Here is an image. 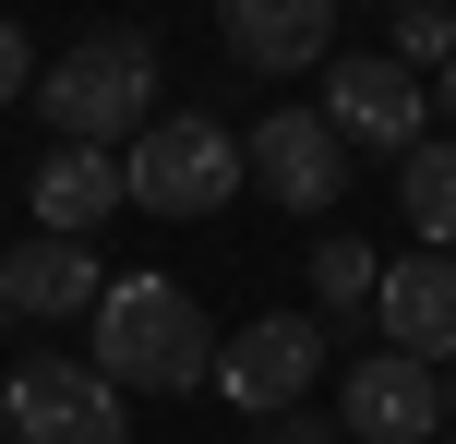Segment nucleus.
Here are the masks:
<instances>
[{
  "label": "nucleus",
  "mask_w": 456,
  "mask_h": 444,
  "mask_svg": "<svg viewBox=\"0 0 456 444\" xmlns=\"http://www.w3.org/2000/svg\"><path fill=\"white\" fill-rule=\"evenodd\" d=\"M85 360L120 397H192V384H216V325L181 277H109L85 312Z\"/></svg>",
  "instance_id": "f257e3e1"
},
{
  "label": "nucleus",
  "mask_w": 456,
  "mask_h": 444,
  "mask_svg": "<svg viewBox=\"0 0 456 444\" xmlns=\"http://www.w3.org/2000/svg\"><path fill=\"white\" fill-rule=\"evenodd\" d=\"M157 96H168L157 48H144L133 24H109V36H72L61 61L37 72L24 109H48V133H61V144H133L144 120H157Z\"/></svg>",
  "instance_id": "f03ea898"
},
{
  "label": "nucleus",
  "mask_w": 456,
  "mask_h": 444,
  "mask_svg": "<svg viewBox=\"0 0 456 444\" xmlns=\"http://www.w3.org/2000/svg\"><path fill=\"white\" fill-rule=\"evenodd\" d=\"M120 181H133V205L144 216H216L228 192L252 181V157H240V133L205 109H157L133 144H120Z\"/></svg>",
  "instance_id": "7ed1b4c3"
},
{
  "label": "nucleus",
  "mask_w": 456,
  "mask_h": 444,
  "mask_svg": "<svg viewBox=\"0 0 456 444\" xmlns=\"http://www.w3.org/2000/svg\"><path fill=\"white\" fill-rule=\"evenodd\" d=\"M0 421H12V444H133V397L96 360H24L0 384Z\"/></svg>",
  "instance_id": "20e7f679"
},
{
  "label": "nucleus",
  "mask_w": 456,
  "mask_h": 444,
  "mask_svg": "<svg viewBox=\"0 0 456 444\" xmlns=\"http://www.w3.org/2000/svg\"><path fill=\"white\" fill-rule=\"evenodd\" d=\"M313 384H324V312H252L240 336H216V397L252 421L300 408Z\"/></svg>",
  "instance_id": "39448f33"
},
{
  "label": "nucleus",
  "mask_w": 456,
  "mask_h": 444,
  "mask_svg": "<svg viewBox=\"0 0 456 444\" xmlns=\"http://www.w3.org/2000/svg\"><path fill=\"white\" fill-rule=\"evenodd\" d=\"M324 120H337V144H361V157H409V144L433 133V85H420L396 48H361V61H324Z\"/></svg>",
  "instance_id": "423d86ee"
},
{
  "label": "nucleus",
  "mask_w": 456,
  "mask_h": 444,
  "mask_svg": "<svg viewBox=\"0 0 456 444\" xmlns=\"http://www.w3.org/2000/svg\"><path fill=\"white\" fill-rule=\"evenodd\" d=\"M337 421H348V444H433L444 432V360H420V349L348 360L337 373Z\"/></svg>",
  "instance_id": "0eeeda50"
},
{
  "label": "nucleus",
  "mask_w": 456,
  "mask_h": 444,
  "mask_svg": "<svg viewBox=\"0 0 456 444\" xmlns=\"http://www.w3.org/2000/svg\"><path fill=\"white\" fill-rule=\"evenodd\" d=\"M240 157H252V192L289 205V216H324V205L348 192V144H337L324 109H265V120L240 133Z\"/></svg>",
  "instance_id": "6e6552de"
},
{
  "label": "nucleus",
  "mask_w": 456,
  "mask_h": 444,
  "mask_svg": "<svg viewBox=\"0 0 456 444\" xmlns=\"http://www.w3.org/2000/svg\"><path fill=\"white\" fill-rule=\"evenodd\" d=\"M216 36H228L240 72H324L337 0H216Z\"/></svg>",
  "instance_id": "1a4fd4ad"
},
{
  "label": "nucleus",
  "mask_w": 456,
  "mask_h": 444,
  "mask_svg": "<svg viewBox=\"0 0 456 444\" xmlns=\"http://www.w3.org/2000/svg\"><path fill=\"white\" fill-rule=\"evenodd\" d=\"M96 288H109V277H96V253L72 229H37L24 253H0V301H12L24 325H85Z\"/></svg>",
  "instance_id": "9d476101"
},
{
  "label": "nucleus",
  "mask_w": 456,
  "mask_h": 444,
  "mask_svg": "<svg viewBox=\"0 0 456 444\" xmlns=\"http://www.w3.org/2000/svg\"><path fill=\"white\" fill-rule=\"evenodd\" d=\"M372 325H385V349L456 360V253H433V240H420L409 264H385V288H372Z\"/></svg>",
  "instance_id": "9b49d317"
},
{
  "label": "nucleus",
  "mask_w": 456,
  "mask_h": 444,
  "mask_svg": "<svg viewBox=\"0 0 456 444\" xmlns=\"http://www.w3.org/2000/svg\"><path fill=\"white\" fill-rule=\"evenodd\" d=\"M120 205H133V181H120V144H48V168H37V229L96 240Z\"/></svg>",
  "instance_id": "f8f14e48"
},
{
  "label": "nucleus",
  "mask_w": 456,
  "mask_h": 444,
  "mask_svg": "<svg viewBox=\"0 0 456 444\" xmlns=\"http://www.w3.org/2000/svg\"><path fill=\"white\" fill-rule=\"evenodd\" d=\"M396 205H409V229L456 253V133H420L409 157H396Z\"/></svg>",
  "instance_id": "ddd939ff"
},
{
  "label": "nucleus",
  "mask_w": 456,
  "mask_h": 444,
  "mask_svg": "<svg viewBox=\"0 0 456 444\" xmlns=\"http://www.w3.org/2000/svg\"><path fill=\"white\" fill-rule=\"evenodd\" d=\"M372 288H385V253L348 240V229H324V240H313V312H324V325H361Z\"/></svg>",
  "instance_id": "4468645a"
},
{
  "label": "nucleus",
  "mask_w": 456,
  "mask_h": 444,
  "mask_svg": "<svg viewBox=\"0 0 456 444\" xmlns=\"http://www.w3.org/2000/svg\"><path fill=\"white\" fill-rule=\"evenodd\" d=\"M396 61H409V72H444L456 61V0H396Z\"/></svg>",
  "instance_id": "2eb2a0df"
},
{
  "label": "nucleus",
  "mask_w": 456,
  "mask_h": 444,
  "mask_svg": "<svg viewBox=\"0 0 456 444\" xmlns=\"http://www.w3.org/2000/svg\"><path fill=\"white\" fill-rule=\"evenodd\" d=\"M265 444H348V421H337V408H313V397H300V408H276V421H265Z\"/></svg>",
  "instance_id": "dca6fc26"
},
{
  "label": "nucleus",
  "mask_w": 456,
  "mask_h": 444,
  "mask_svg": "<svg viewBox=\"0 0 456 444\" xmlns=\"http://www.w3.org/2000/svg\"><path fill=\"white\" fill-rule=\"evenodd\" d=\"M37 96V48H24V24L0 12V109H24Z\"/></svg>",
  "instance_id": "f3484780"
},
{
  "label": "nucleus",
  "mask_w": 456,
  "mask_h": 444,
  "mask_svg": "<svg viewBox=\"0 0 456 444\" xmlns=\"http://www.w3.org/2000/svg\"><path fill=\"white\" fill-rule=\"evenodd\" d=\"M433 120H444V133H456V61L433 72Z\"/></svg>",
  "instance_id": "a211bd4d"
},
{
  "label": "nucleus",
  "mask_w": 456,
  "mask_h": 444,
  "mask_svg": "<svg viewBox=\"0 0 456 444\" xmlns=\"http://www.w3.org/2000/svg\"><path fill=\"white\" fill-rule=\"evenodd\" d=\"M444 421H456V360H444Z\"/></svg>",
  "instance_id": "6ab92c4d"
},
{
  "label": "nucleus",
  "mask_w": 456,
  "mask_h": 444,
  "mask_svg": "<svg viewBox=\"0 0 456 444\" xmlns=\"http://www.w3.org/2000/svg\"><path fill=\"white\" fill-rule=\"evenodd\" d=\"M0 325H12V301H0Z\"/></svg>",
  "instance_id": "aec40b11"
},
{
  "label": "nucleus",
  "mask_w": 456,
  "mask_h": 444,
  "mask_svg": "<svg viewBox=\"0 0 456 444\" xmlns=\"http://www.w3.org/2000/svg\"><path fill=\"white\" fill-rule=\"evenodd\" d=\"M385 12H396V0H385Z\"/></svg>",
  "instance_id": "412c9836"
}]
</instances>
